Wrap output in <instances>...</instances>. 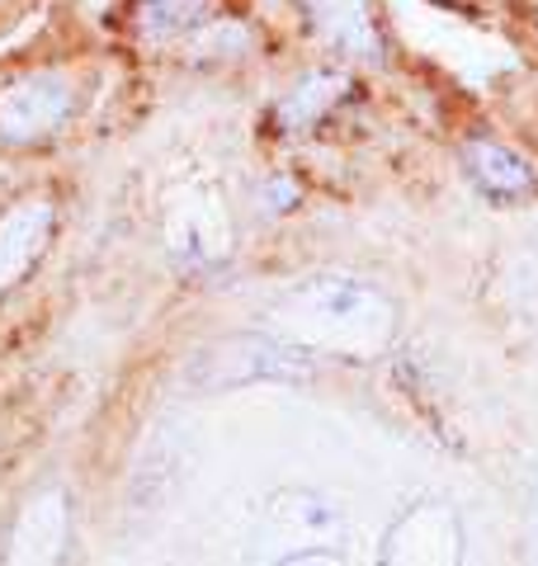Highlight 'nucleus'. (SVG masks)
<instances>
[{
  "label": "nucleus",
  "mask_w": 538,
  "mask_h": 566,
  "mask_svg": "<svg viewBox=\"0 0 538 566\" xmlns=\"http://www.w3.org/2000/svg\"><path fill=\"white\" fill-rule=\"evenodd\" d=\"M345 91H350V81L340 76V71H312V76H302V81L293 85V91L275 104V123H279V133L302 137V133L321 128V123L331 118L335 104L345 99Z\"/></svg>",
  "instance_id": "5"
},
{
  "label": "nucleus",
  "mask_w": 538,
  "mask_h": 566,
  "mask_svg": "<svg viewBox=\"0 0 538 566\" xmlns=\"http://www.w3.org/2000/svg\"><path fill=\"white\" fill-rule=\"evenodd\" d=\"M213 0H133V29L147 43H175L204 29Z\"/></svg>",
  "instance_id": "6"
},
{
  "label": "nucleus",
  "mask_w": 538,
  "mask_h": 566,
  "mask_svg": "<svg viewBox=\"0 0 538 566\" xmlns=\"http://www.w3.org/2000/svg\"><path fill=\"white\" fill-rule=\"evenodd\" d=\"M439 6H463V0H439Z\"/></svg>",
  "instance_id": "7"
},
{
  "label": "nucleus",
  "mask_w": 538,
  "mask_h": 566,
  "mask_svg": "<svg viewBox=\"0 0 538 566\" xmlns=\"http://www.w3.org/2000/svg\"><path fill=\"white\" fill-rule=\"evenodd\" d=\"M302 20L317 43L345 62H383L387 33L373 14V0H302Z\"/></svg>",
  "instance_id": "2"
},
{
  "label": "nucleus",
  "mask_w": 538,
  "mask_h": 566,
  "mask_svg": "<svg viewBox=\"0 0 538 566\" xmlns=\"http://www.w3.org/2000/svg\"><path fill=\"white\" fill-rule=\"evenodd\" d=\"M463 175L473 180V189L492 203H529L538 199V175L519 151H510L506 142L492 137H468L458 151Z\"/></svg>",
  "instance_id": "3"
},
{
  "label": "nucleus",
  "mask_w": 538,
  "mask_h": 566,
  "mask_svg": "<svg viewBox=\"0 0 538 566\" xmlns=\"http://www.w3.org/2000/svg\"><path fill=\"white\" fill-rule=\"evenodd\" d=\"M76 114V85L62 71H29L0 91V142L29 147V142L58 137Z\"/></svg>",
  "instance_id": "1"
},
{
  "label": "nucleus",
  "mask_w": 538,
  "mask_h": 566,
  "mask_svg": "<svg viewBox=\"0 0 538 566\" xmlns=\"http://www.w3.org/2000/svg\"><path fill=\"white\" fill-rule=\"evenodd\" d=\"M52 232H58L52 203H20L10 218H0V293L14 289L43 260Z\"/></svg>",
  "instance_id": "4"
}]
</instances>
